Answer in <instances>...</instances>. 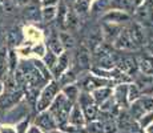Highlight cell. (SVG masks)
<instances>
[{"label":"cell","mask_w":153,"mask_h":133,"mask_svg":"<svg viewBox=\"0 0 153 133\" xmlns=\"http://www.w3.org/2000/svg\"><path fill=\"white\" fill-rule=\"evenodd\" d=\"M102 41H104V39H102L101 27L100 25H93L92 28L89 29V32H88V36H87V39H85L84 44L88 47V49L92 52V51H95V49L97 48Z\"/></svg>","instance_id":"obj_13"},{"label":"cell","mask_w":153,"mask_h":133,"mask_svg":"<svg viewBox=\"0 0 153 133\" xmlns=\"http://www.w3.org/2000/svg\"><path fill=\"white\" fill-rule=\"evenodd\" d=\"M139 101H140V104L143 105V108H144V111H145V112L153 111V97L145 94V96H141L140 97Z\"/></svg>","instance_id":"obj_37"},{"label":"cell","mask_w":153,"mask_h":133,"mask_svg":"<svg viewBox=\"0 0 153 133\" xmlns=\"http://www.w3.org/2000/svg\"><path fill=\"white\" fill-rule=\"evenodd\" d=\"M23 99V91L16 89L13 92H5V94L0 96V109L8 111L16 106V104Z\"/></svg>","instance_id":"obj_9"},{"label":"cell","mask_w":153,"mask_h":133,"mask_svg":"<svg viewBox=\"0 0 153 133\" xmlns=\"http://www.w3.org/2000/svg\"><path fill=\"white\" fill-rule=\"evenodd\" d=\"M101 32H102V39H104V43H108L112 45L116 37L119 36L120 31L123 29L121 24H113V23H104L101 22Z\"/></svg>","instance_id":"obj_11"},{"label":"cell","mask_w":153,"mask_h":133,"mask_svg":"<svg viewBox=\"0 0 153 133\" xmlns=\"http://www.w3.org/2000/svg\"><path fill=\"white\" fill-rule=\"evenodd\" d=\"M3 91H4V87H3V82H1V80H0V94L3 93Z\"/></svg>","instance_id":"obj_49"},{"label":"cell","mask_w":153,"mask_h":133,"mask_svg":"<svg viewBox=\"0 0 153 133\" xmlns=\"http://www.w3.org/2000/svg\"><path fill=\"white\" fill-rule=\"evenodd\" d=\"M153 119V113H151V114H148V116H146V119L145 120H141V125H143V126H145L146 125V124H148L149 123V121H151Z\"/></svg>","instance_id":"obj_45"},{"label":"cell","mask_w":153,"mask_h":133,"mask_svg":"<svg viewBox=\"0 0 153 133\" xmlns=\"http://www.w3.org/2000/svg\"><path fill=\"white\" fill-rule=\"evenodd\" d=\"M112 81L109 79L100 77L96 75H88L87 77L83 80V89L85 92H92V91L97 89L101 87H111Z\"/></svg>","instance_id":"obj_8"},{"label":"cell","mask_w":153,"mask_h":133,"mask_svg":"<svg viewBox=\"0 0 153 133\" xmlns=\"http://www.w3.org/2000/svg\"><path fill=\"white\" fill-rule=\"evenodd\" d=\"M16 5H19V7H24V5H27L31 0H12Z\"/></svg>","instance_id":"obj_44"},{"label":"cell","mask_w":153,"mask_h":133,"mask_svg":"<svg viewBox=\"0 0 153 133\" xmlns=\"http://www.w3.org/2000/svg\"><path fill=\"white\" fill-rule=\"evenodd\" d=\"M134 84L139 88L141 94H152L153 93V76L144 75V73H137L134 76Z\"/></svg>","instance_id":"obj_14"},{"label":"cell","mask_w":153,"mask_h":133,"mask_svg":"<svg viewBox=\"0 0 153 133\" xmlns=\"http://www.w3.org/2000/svg\"><path fill=\"white\" fill-rule=\"evenodd\" d=\"M144 48L146 49V52H148L149 55L153 56V37H148V41H146Z\"/></svg>","instance_id":"obj_41"},{"label":"cell","mask_w":153,"mask_h":133,"mask_svg":"<svg viewBox=\"0 0 153 133\" xmlns=\"http://www.w3.org/2000/svg\"><path fill=\"white\" fill-rule=\"evenodd\" d=\"M57 57H59V56H56L55 53L52 52V51H49V49L45 52V55L43 56V61H44V64H45V65L48 67V69H49V71H51L52 68L55 67L56 61H57Z\"/></svg>","instance_id":"obj_34"},{"label":"cell","mask_w":153,"mask_h":133,"mask_svg":"<svg viewBox=\"0 0 153 133\" xmlns=\"http://www.w3.org/2000/svg\"><path fill=\"white\" fill-rule=\"evenodd\" d=\"M76 80H77V73L75 72V69H72V68L69 69L68 68V69L64 71V72L59 76L57 82L60 85H63V87H65V85H69V84H75Z\"/></svg>","instance_id":"obj_25"},{"label":"cell","mask_w":153,"mask_h":133,"mask_svg":"<svg viewBox=\"0 0 153 133\" xmlns=\"http://www.w3.org/2000/svg\"><path fill=\"white\" fill-rule=\"evenodd\" d=\"M141 97V92L139 88L136 87V84H129L128 85V100L129 101H136Z\"/></svg>","instance_id":"obj_36"},{"label":"cell","mask_w":153,"mask_h":133,"mask_svg":"<svg viewBox=\"0 0 153 133\" xmlns=\"http://www.w3.org/2000/svg\"><path fill=\"white\" fill-rule=\"evenodd\" d=\"M91 3H92V0H75L73 4L71 5V8H72L76 15H79L81 17L88 15L91 10Z\"/></svg>","instance_id":"obj_20"},{"label":"cell","mask_w":153,"mask_h":133,"mask_svg":"<svg viewBox=\"0 0 153 133\" xmlns=\"http://www.w3.org/2000/svg\"><path fill=\"white\" fill-rule=\"evenodd\" d=\"M27 126H28V120H23L22 123H19L16 126L17 133H25L27 132Z\"/></svg>","instance_id":"obj_40"},{"label":"cell","mask_w":153,"mask_h":133,"mask_svg":"<svg viewBox=\"0 0 153 133\" xmlns=\"http://www.w3.org/2000/svg\"><path fill=\"white\" fill-rule=\"evenodd\" d=\"M75 53H73V68L76 73L79 72H87L92 68V55L88 47L84 43L79 44L75 47Z\"/></svg>","instance_id":"obj_3"},{"label":"cell","mask_w":153,"mask_h":133,"mask_svg":"<svg viewBox=\"0 0 153 133\" xmlns=\"http://www.w3.org/2000/svg\"><path fill=\"white\" fill-rule=\"evenodd\" d=\"M63 94L69 100L71 103H75L76 100L79 99V94H80V91H79V87L75 84H69L65 85L63 88Z\"/></svg>","instance_id":"obj_28"},{"label":"cell","mask_w":153,"mask_h":133,"mask_svg":"<svg viewBox=\"0 0 153 133\" xmlns=\"http://www.w3.org/2000/svg\"><path fill=\"white\" fill-rule=\"evenodd\" d=\"M108 10H119L132 13L134 11L133 0H108Z\"/></svg>","instance_id":"obj_19"},{"label":"cell","mask_w":153,"mask_h":133,"mask_svg":"<svg viewBox=\"0 0 153 133\" xmlns=\"http://www.w3.org/2000/svg\"><path fill=\"white\" fill-rule=\"evenodd\" d=\"M101 20L104 23H113V24H128L132 20V15L125 11L119 10H108L105 13H102Z\"/></svg>","instance_id":"obj_7"},{"label":"cell","mask_w":153,"mask_h":133,"mask_svg":"<svg viewBox=\"0 0 153 133\" xmlns=\"http://www.w3.org/2000/svg\"><path fill=\"white\" fill-rule=\"evenodd\" d=\"M16 7L17 5L15 4L12 0H0V8H1L3 12L7 15L16 13Z\"/></svg>","instance_id":"obj_33"},{"label":"cell","mask_w":153,"mask_h":133,"mask_svg":"<svg viewBox=\"0 0 153 133\" xmlns=\"http://www.w3.org/2000/svg\"><path fill=\"white\" fill-rule=\"evenodd\" d=\"M72 108L73 109L71 111L68 120L72 124H75V125H81V124L84 123V119H83V113H81V111H80V106H79V105H73Z\"/></svg>","instance_id":"obj_31"},{"label":"cell","mask_w":153,"mask_h":133,"mask_svg":"<svg viewBox=\"0 0 153 133\" xmlns=\"http://www.w3.org/2000/svg\"><path fill=\"white\" fill-rule=\"evenodd\" d=\"M126 29L128 33L131 36V40L133 43V45L136 47V49H143L145 47L146 41H148V36H146V29L140 24L139 22L132 19L131 22L126 24Z\"/></svg>","instance_id":"obj_5"},{"label":"cell","mask_w":153,"mask_h":133,"mask_svg":"<svg viewBox=\"0 0 153 133\" xmlns=\"http://www.w3.org/2000/svg\"><path fill=\"white\" fill-rule=\"evenodd\" d=\"M59 91H60V84L57 80H49V82L43 88L42 93H40L39 100L36 101V109L39 112H43L52 104L55 97L57 96Z\"/></svg>","instance_id":"obj_4"},{"label":"cell","mask_w":153,"mask_h":133,"mask_svg":"<svg viewBox=\"0 0 153 133\" xmlns=\"http://www.w3.org/2000/svg\"><path fill=\"white\" fill-rule=\"evenodd\" d=\"M7 63H8V71L10 73H13L19 65V59H17V52L15 48H8L7 52Z\"/></svg>","instance_id":"obj_27"},{"label":"cell","mask_w":153,"mask_h":133,"mask_svg":"<svg viewBox=\"0 0 153 133\" xmlns=\"http://www.w3.org/2000/svg\"><path fill=\"white\" fill-rule=\"evenodd\" d=\"M47 52V47L44 45V44H35L33 47H31V53H35L36 56H39V57H43L44 55H45Z\"/></svg>","instance_id":"obj_39"},{"label":"cell","mask_w":153,"mask_h":133,"mask_svg":"<svg viewBox=\"0 0 153 133\" xmlns=\"http://www.w3.org/2000/svg\"><path fill=\"white\" fill-rule=\"evenodd\" d=\"M129 123H131V117H129L128 114H123V116L120 117V126H123V128H124V126L128 125Z\"/></svg>","instance_id":"obj_43"},{"label":"cell","mask_w":153,"mask_h":133,"mask_svg":"<svg viewBox=\"0 0 153 133\" xmlns=\"http://www.w3.org/2000/svg\"><path fill=\"white\" fill-rule=\"evenodd\" d=\"M131 111H132V117H134V119H141V117L144 116V113H145V111H144L143 105L140 104L139 100L133 101V105H132Z\"/></svg>","instance_id":"obj_35"},{"label":"cell","mask_w":153,"mask_h":133,"mask_svg":"<svg viewBox=\"0 0 153 133\" xmlns=\"http://www.w3.org/2000/svg\"><path fill=\"white\" fill-rule=\"evenodd\" d=\"M83 109H84L85 117H87L88 120H93L96 117V114H97V108H96L95 104L85 105V106H83Z\"/></svg>","instance_id":"obj_38"},{"label":"cell","mask_w":153,"mask_h":133,"mask_svg":"<svg viewBox=\"0 0 153 133\" xmlns=\"http://www.w3.org/2000/svg\"><path fill=\"white\" fill-rule=\"evenodd\" d=\"M17 68L22 71L25 77V88H37V89H39L43 84L47 82V80L40 75V72L35 68L32 61L23 60L22 63L17 65Z\"/></svg>","instance_id":"obj_2"},{"label":"cell","mask_w":153,"mask_h":133,"mask_svg":"<svg viewBox=\"0 0 153 133\" xmlns=\"http://www.w3.org/2000/svg\"><path fill=\"white\" fill-rule=\"evenodd\" d=\"M25 133H42V131H40L37 126H31V128L28 129V132H25Z\"/></svg>","instance_id":"obj_46"},{"label":"cell","mask_w":153,"mask_h":133,"mask_svg":"<svg viewBox=\"0 0 153 133\" xmlns=\"http://www.w3.org/2000/svg\"><path fill=\"white\" fill-rule=\"evenodd\" d=\"M63 1H64V3H65V4H67V5H68V7H71V5H72V4H73V1H75V0H63Z\"/></svg>","instance_id":"obj_48"},{"label":"cell","mask_w":153,"mask_h":133,"mask_svg":"<svg viewBox=\"0 0 153 133\" xmlns=\"http://www.w3.org/2000/svg\"><path fill=\"white\" fill-rule=\"evenodd\" d=\"M4 36H5L4 31L0 28V47H3V40H4Z\"/></svg>","instance_id":"obj_47"},{"label":"cell","mask_w":153,"mask_h":133,"mask_svg":"<svg viewBox=\"0 0 153 133\" xmlns=\"http://www.w3.org/2000/svg\"><path fill=\"white\" fill-rule=\"evenodd\" d=\"M49 106H51L49 108V113L53 116L56 124L64 125L69 117L73 103H71L63 93H57V96L55 97V100L52 101V104Z\"/></svg>","instance_id":"obj_1"},{"label":"cell","mask_w":153,"mask_h":133,"mask_svg":"<svg viewBox=\"0 0 153 133\" xmlns=\"http://www.w3.org/2000/svg\"><path fill=\"white\" fill-rule=\"evenodd\" d=\"M64 27H65L64 31H68L72 35L75 33V32H77L79 28H80V16L73 12V10L71 7H68V11H67L65 25Z\"/></svg>","instance_id":"obj_18"},{"label":"cell","mask_w":153,"mask_h":133,"mask_svg":"<svg viewBox=\"0 0 153 133\" xmlns=\"http://www.w3.org/2000/svg\"><path fill=\"white\" fill-rule=\"evenodd\" d=\"M59 1L60 0H42V5L43 7H51V5L56 7L59 4Z\"/></svg>","instance_id":"obj_42"},{"label":"cell","mask_w":153,"mask_h":133,"mask_svg":"<svg viewBox=\"0 0 153 133\" xmlns=\"http://www.w3.org/2000/svg\"><path fill=\"white\" fill-rule=\"evenodd\" d=\"M136 56L137 67L139 72L144 75L153 76V56H151L148 52H139Z\"/></svg>","instance_id":"obj_12"},{"label":"cell","mask_w":153,"mask_h":133,"mask_svg":"<svg viewBox=\"0 0 153 133\" xmlns=\"http://www.w3.org/2000/svg\"><path fill=\"white\" fill-rule=\"evenodd\" d=\"M36 125L39 126V128H42L44 129V131H47V132H51V131H53V129L56 128V121L53 119V116H52L49 112H42V113L37 116V119H36Z\"/></svg>","instance_id":"obj_17"},{"label":"cell","mask_w":153,"mask_h":133,"mask_svg":"<svg viewBox=\"0 0 153 133\" xmlns=\"http://www.w3.org/2000/svg\"><path fill=\"white\" fill-rule=\"evenodd\" d=\"M69 64H71V53L69 51H64L57 57L55 67L51 69V75H53L56 79H59V76L69 68Z\"/></svg>","instance_id":"obj_15"},{"label":"cell","mask_w":153,"mask_h":133,"mask_svg":"<svg viewBox=\"0 0 153 133\" xmlns=\"http://www.w3.org/2000/svg\"><path fill=\"white\" fill-rule=\"evenodd\" d=\"M112 48L114 51H120V52H133L137 51L136 47L133 45L131 40V36L128 33V29H126V25L123 27V29L120 31L119 36L116 37V40L112 43Z\"/></svg>","instance_id":"obj_6"},{"label":"cell","mask_w":153,"mask_h":133,"mask_svg":"<svg viewBox=\"0 0 153 133\" xmlns=\"http://www.w3.org/2000/svg\"><path fill=\"white\" fill-rule=\"evenodd\" d=\"M7 52H8L7 47H4V45L0 47V80L4 79L10 73V71H8V63H7Z\"/></svg>","instance_id":"obj_26"},{"label":"cell","mask_w":153,"mask_h":133,"mask_svg":"<svg viewBox=\"0 0 153 133\" xmlns=\"http://www.w3.org/2000/svg\"><path fill=\"white\" fill-rule=\"evenodd\" d=\"M93 92V100L99 104H104L109 97H112V89L109 87H101V88H97V89L92 91Z\"/></svg>","instance_id":"obj_24"},{"label":"cell","mask_w":153,"mask_h":133,"mask_svg":"<svg viewBox=\"0 0 153 133\" xmlns=\"http://www.w3.org/2000/svg\"><path fill=\"white\" fill-rule=\"evenodd\" d=\"M59 39H60L61 45L64 47L65 51H71V49H73L76 47L75 36L68 31H60L59 32Z\"/></svg>","instance_id":"obj_22"},{"label":"cell","mask_w":153,"mask_h":133,"mask_svg":"<svg viewBox=\"0 0 153 133\" xmlns=\"http://www.w3.org/2000/svg\"><path fill=\"white\" fill-rule=\"evenodd\" d=\"M24 10H23V19L27 20V22H32V23H37V22H42V8L39 7V3L31 1L28 3L27 5H24Z\"/></svg>","instance_id":"obj_10"},{"label":"cell","mask_w":153,"mask_h":133,"mask_svg":"<svg viewBox=\"0 0 153 133\" xmlns=\"http://www.w3.org/2000/svg\"><path fill=\"white\" fill-rule=\"evenodd\" d=\"M32 61V64L35 65V68H36L37 71L40 72V75L43 76L44 79L47 80V81H49V80L52 79V76H51V71L48 69V67L44 64V61L42 60H39V59H33V60H31Z\"/></svg>","instance_id":"obj_29"},{"label":"cell","mask_w":153,"mask_h":133,"mask_svg":"<svg viewBox=\"0 0 153 133\" xmlns=\"http://www.w3.org/2000/svg\"><path fill=\"white\" fill-rule=\"evenodd\" d=\"M57 7V5H56ZM51 5V7H43L42 8V22L44 23H51L56 19V11L57 8Z\"/></svg>","instance_id":"obj_30"},{"label":"cell","mask_w":153,"mask_h":133,"mask_svg":"<svg viewBox=\"0 0 153 133\" xmlns=\"http://www.w3.org/2000/svg\"><path fill=\"white\" fill-rule=\"evenodd\" d=\"M114 100L119 105H125L128 101V85L125 82H121L114 89Z\"/></svg>","instance_id":"obj_23"},{"label":"cell","mask_w":153,"mask_h":133,"mask_svg":"<svg viewBox=\"0 0 153 133\" xmlns=\"http://www.w3.org/2000/svg\"><path fill=\"white\" fill-rule=\"evenodd\" d=\"M47 47H48L49 51H52L56 56H60L61 53L65 51V49H64V47L61 45V43H60L59 33H52L51 36L48 37V40H47Z\"/></svg>","instance_id":"obj_21"},{"label":"cell","mask_w":153,"mask_h":133,"mask_svg":"<svg viewBox=\"0 0 153 133\" xmlns=\"http://www.w3.org/2000/svg\"><path fill=\"white\" fill-rule=\"evenodd\" d=\"M3 87H4L5 92H13V91L19 89V88H17L16 81H15L13 73H8V75L3 79Z\"/></svg>","instance_id":"obj_32"},{"label":"cell","mask_w":153,"mask_h":133,"mask_svg":"<svg viewBox=\"0 0 153 133\" xmlns=\"http://www.w3.org/2000/svg\"><path fill=\"white\" fill-rule=\"evenodd\" d=\"M23 37H24V33H23V31L19 28V27L11 28L4 36V40H5V43H7V48L19 47L23 41Z\"/></svg>","instance_id":"obj_16"}]
</instances>
